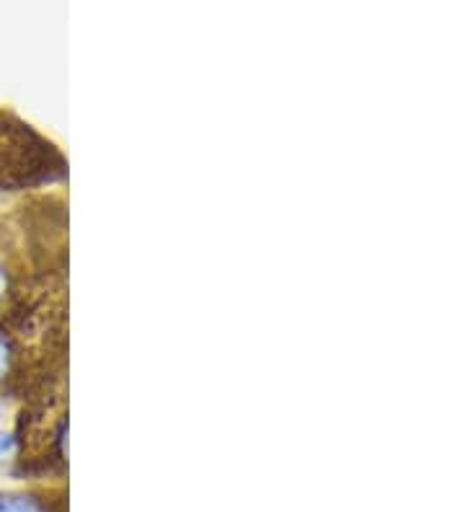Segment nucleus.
<instances>
[{
	"instance_id": "nucleus-2",
	"label": "nucleus",
	"mask_w": 465,
	"mask_h": 512,
	"mask_svg": "<svg viewBox=\"0 0 465 512\" xmlns=\"http://www.w3.org/2000/svg\"><path fill=\"white\" fill-rule=\"evenodd\" d=\"M13 450H16V438H11L8 432L0 430V461H6Z\"/></svg>"
},
{
	"instance_id": "nucleus-4",
	"label": "nucleus",
	"mask_w": 465,
	"mask_h": 512,
	"mask_svg": "<svg viewBox=\"0 0 465 512\" xmlns=\"http://www.w3.org/2000/svg\"><path fill=\"white\" fill-rule=\"evenodd\" d=\"M6 293V275H3V272H0V295Z\"/></svg>"
},
{
	"instance_id": "nucleus-1",
	"label": "nucleus",
	"mask_w": 465,
	"mask_h": 512,
	"mask_svg": "<svg viewBox=\"0 0 465 512\" xmlns=\"http://www.w3.org/2000/svg\"><path fill=\"white\" fill-rule=\"evenodd\" d=\"M68 163L60 150L19 119L0 114V187L21 189L60 182Z\"/></svg>"
},
{
	"instance_id": "nucleus-3",
	"label": "nucleus",
	"mask_w": 465,
	"mask_h": 512,
	"mask_svg": "<svg viewBox=\"0 0 465 512\" xmlns=\"http://www.w3.org/2000/svg\"><path fill=\"white\" fill-rule=\"evenodd\" d=\"M8 360H11V355H8V344L6 339L0 337V381H3V375H6L8 370Z\"/></svg>"
}]
</instances>
